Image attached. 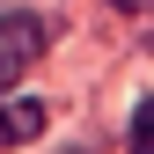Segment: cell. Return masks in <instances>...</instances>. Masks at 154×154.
Masks as SVG:
<instances>
[{
    "label": "cell",
    "mask_w": 154,
    "mask_h": 154,
    "mask_svg": "<svg viewBox=\"0 0 154 154\" xmlns=\"http://www.w3.org/2000/svg\"><path fill=\"white\" fill-rule=\"evenodd\" d=\"M132 154H154V95H140L132 110Z\"/></svg>",
    "instance_id": "3957f363"
},
{
    "label": "cell",
    "mask_w": 154,
    "mask_h": 154,
    "mask_svg": "<svg viewBox=\"0 0 154 154\" xmlns=\"http://www.w3.org/2000/svg\"><path fill=\"white\" fill-rule=\"evenodd\" d=\"M37 132H44V103H37V95H15V103H0V147H29Z\"/></svg>",
    "instance_id": "7a4b0ae2"
},
{
    "label": "cell",
    "mask_w": 154,
    "mask_h": 154,
    "mask_svg": "<svg viewBox=\"0 0 154 154\" xmlns=\"http://www.w3.org/2000/svg\"><path fill=\"white\" fill-rule=\"evenodd\" d=\"M110 8H118V15H147L154 0H110Z\"/></svg>",
    "instance_id": "277c9868"
},
{
    "label": "cell",
    "mask_w": 154,
    "mask_h": 154,
    "mask_svg": "<svg viewBox=\"0 0 154 154\" xmlns=\"http://www.w3.org/2000/svg\"><path fill=\"white\" fill-rule=\"evenodd\" d=\"M44 44H51V29L37 22L29 8H8V15H0V88H8L29 59H44Z\"/></svg>",
    "instance_id": "6da1fadb"
}]
</instances>
